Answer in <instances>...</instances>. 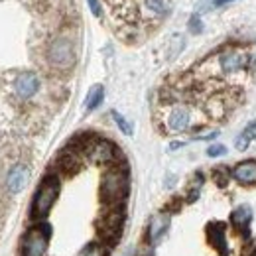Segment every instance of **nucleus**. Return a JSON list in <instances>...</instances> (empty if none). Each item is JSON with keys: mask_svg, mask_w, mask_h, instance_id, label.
Wrapping results in <instances>:
<instances>
[{"mask_svg": "<svg viewBox=\"0 0 256 256\" xmlns=\"http://www.w3.org/2000/svg\"><path fill=\"white\" fill-rule=\"evenodd\" d=\"M130 190V184H128V174L124 168H118V166H112L108 168L104 174H102V180H100V199L102 203L112 209V207H120L124 203Z\"/></svg>", "mask_w": 256, "mask_h": 256, "instance_id": "1", "label": "nucleus"}, {"mask_svg": "<svg viewBox=\"0 0 256 256\" xmlns=\"http://www.w3.org/2000/svg\"><path fill=\"white\" fill-rule=\"evenodd\" d=\"M60 190L62 188H60V178L58 176L50 174V176H46L42 180V184H40V188H38L32 201V217L38 223L44 221L50 215V211L54 209V205H56V201L60 197Z\"/></svg>", "mask_w": 256, "mask_h": 256, "instance_id": "2", "label": "nucleus"}, {"mask_svg": "<svg viewBox=\"0 0 256 256\" xmlns=\"http://www.w3.org/2000/svg\"><path fill=\"white\" fill-rule=\"evenodd\" d=\"M52 226L44 221L32 226L22 238V256H44L50 244Z\"/></svg>", "mask_w": 256, "mask_h": 256, "instance_id": "3", "label": "nucleus"}, {"mask_svg": "<svg viewBox=\"0 0 256 256\" xmlns=\"http://www.w3.org/2000/svg\"><path fill=\"white\" fill-rule=\"evenodd\" d=\"M83 152L98 166H110L118 158V150L114 148V144L104 140V138H89V140H85Z\"/></svg>", "mask_w": 256, "mask_h": 256, "instance_id": "4", "label": "nucleus"}, {"mask_svg": "<svg viewBox=\"0 0 256 256\" xmlns=\"http://www.w3.org/2000/svg\"><path fill=\"white\" fill-rule=\"evenodd\" d=\"M48 62L62 71L71 69L75 65V50H73L71 40H67V38L54 40L48 48Z\"/></svg>", "mask_w": 256, "mask_h": 256, "instance_id": "5", "label": "nucleus"}, {"mask_svg": "<svg viewBox=\"0 0 256 256\" xmlns=\"http://www.w3.org/2000/svg\"><path fill=\"white\" fill-rule=\"evenodd\" d=\"M215 62H217V69H219L221 75H234V73H238V71L248 67L250 56L246 52H242V50L228 48V50L221 52L215 58Z\"/></svg>", "mask_w": 256, "mask_h": 256, "instance_id": "6", "label": "nucleus"}, {"mask_svg": "<svg viewBox=\"0 0 256 256\" xmlns=\"http://www.w3.org/2000/svg\"><path fill=\"white\" fill-rule=\"evenodd\" d=\"M122 224H124V211H122V207L108 209V213L104 217H100V221H98V234H100V238L104 242H108V244L116 242L118 236H120Z\"/></svg>", "mask_w": 256, "mask_h": 256, "instance_id": "7", "label": "nucleus"}, {"mask_svg": "<svg viewBox=\"0 0 256 256\" xmlns=\"http://www.w3.org/2000/svg\"><path fill=\"white\" fill-rule=\"evenodd\" d=\"M192 110L186 104H172V108L166 114V128L170 132H186L192 128Z\"/></svg>", "mask_w": 256, "mask_h": 256, "instance_id": "8", "label": "nucleus"}, {"mask_svg": "<svg viewBox=\"0 0 256 256\" xmlns=\"http://www.w3.org/2000/svg\"><path fill=\"white\" fill-rule=\"evenodd\" d=\"M30 182V170L24 164H16L6 176V190L10 193H20Z\"/></svg>", "mask_w": 256, "mask_h": 256, "instance_id": "9", "label": "nucleus"}, {"mask_svg": "<svg viewBox=\"0 0 256 256\" xmlns=\"http://www.w3.org/2000/svg\"><path fill=\"white\" fill-rule=\"evenodd\" d=\"M38 89H40V77L32 71L18 75V79L14 83V91L20 98H32L38 93Z\"/></svg>", "mask_w": 256, "mask_h": 256, "instance_id": "10", "label": "nucleus"}, {"mask_svg": "<svg viewBox=\"0 0 256 256\" xmlns=\"http://www.w3.org/2000/svg\"><path fill=\"white\" fill-rule=\"evenodd\" d=\"M168 226H170V215H156L152 217V221L146 228V242L150 244H156L162 236L168 232Z\"/></svg>", "mask_w": 256, "mask_h": 256, "instance_id": "11", "label": "nucleus"}, {"mask_svg": "<svg viewBox=\"0 0 256 256\" xmlns=\"http://www.w3.org/2000/svg\"><path fill=\"white\" fill-rule=\"evenodd\" d=\"M207 238H209V244L213 248H217L223 256L228 254V246H226V232H224V224L223 223H211L207 226Z\"/></svg>", "mask_w": 256, "mask_h": 256, "instance_id": "12", "label": "nucleus"}, {"mask_svg": "<svg viewBox=\"0 0 256 256\" xmlns=\"http://www.w3.org/2000/svg\"><path fill=\"white\" fill-rule=\"evenodd\" d=\"M232 178L238 184H246V186H254L256 184V162L246 160L240 162L232 168Z\"/></svg>", "mask_w": 256, "mask_h": 256, "instance_id": "13", "label": "nucleus"}, {"mask_svg": "<svg viewBox=\"0 0 256 256\" xmlns=\"http://www.w3.org/2000/svg\"><path fill=\"white\" fill-rule=\"evenodd\" d=\"M256 140V120H252L250 124H246V128L236 136V140H234V146H236V150H240V152H244L252 142Z\"/></svg>", "mask_w": 256, "mask_h": 256, "instance_id": "14", "label": "nucleus"}, {"mask_svg": "<svg viewBox=\"0 0 256 256\" xmlns=\"http://www.w3.org/2000/svg\"><path fill=\"white\" fill-rule=\"evenodd\" d=\"M250 217H252V211H250V207H246V205H240V207H236V209L232 211V215H230V223L234 224V228L242 230L246 224L250 223Z\"/></svg>", "mask_w": 256, "mask_h": 256, "instance_id": "15", "label": "nucleus"}, {"mask_svg": "<svg viewBox=\"0 0 256 256\" xmlns=\"http://www.w3.org/2000/svg\"><path fill=\"white\" fill-rule=\"evenodd\" d=\"M60 168L64 170L65 174H75L79 168H81V160H79V154L77 152H64L60 156Z\"/></svg>", "mask_w": 256, "mask_h": 256, "instance_id": "16", "label": "nucleus"}, {"mask_svg": "<svg viewBox=\"0 0 256 256\" xmlns=\"http://www.w3.org/2000/svg\"><path fill=\"white\" fill-rule=\"evenodd\" d=\"M102 98H104V87H102V85L91 87L89 95H87V98H85V106H87V110H95L96 106L102 102Z\"/></svg>", "mask_w": 256, "mask_h": 256, "instance_id": "17", "label": "nucleus"}, {"mask_svg": "<svg viewBox=\"0 0 256 256\" xmlns=\"http://www.w3.org/2000/svg\"><path fill=\"white\" fill-rule=\"evenodd\" d=\"M106 254H108V248H106L104 242H89L79 252V256H106Z\"/></svg>", "mask_w": 256, "mask_h": 256, "instance_id": "18", "label": "nucleus"}, {"mask_svg": "<svg viewBox=\"0 0 256 256\" xmlns=\"http://www.w3.org/2000/svg\"><path fill=\"white\" fill-rule=\"evenodd\" d=\"M110 116L114 118V122H116V126L120 128V132H122V134H126V136H130V134H132V124L128 122V120H126V118H124V116H122V114H120V112H116V110H112V112H110Z\"/></svg>", "mask_w": 256, "mask_h": 256, "instance_id": "19", "label": "nucleus"}, {"mask_svg": "<svg viewBox=\"0 0 256 256\" xmlns=\"http://www.w3.org/2000/svg\"><path fill=\"white\" fill-rule=\"evenodd\" d=\"M146 6H148L154 14H166V12H168L166 0H146Z\"/></svg>", "mask_w": 256, "mask_h": 256, "instance_id": "20", "label": "nucleus"}, {"mask_svg": "<svg viewBox=\"0 0 256 256\" xmlns=\"http://www.w3.org/2000/svg\"><path fill=\"white\" fill-rule=\"evenodd\" d=\"M224 154H226V148L223 144H213V146L207 148V156L209 158H219V156H224Z\"/></svg>", "mask_w": 256, "mask_h": 256, "instance_id": "21", "label": "nucleus"}, {"mask_svg": "<svg viewBox=\"0 0 256 256\" xmlns=\"http://www.w3.org/2000/svg\"><path fill=\"white\" fill-rule=\"evenodd\" d=\"M190 30L193 34H199L203 30V26H201V20L197 18V16H192V20H190Z\"/></svg>", "mask_w": 256, "mask_h": 256, "instance_id": "22", "label": "nucleus"}, {"mask_svg": "<svg viewBox=\"0 0 256 256\" xmlns=\"http://www.w3.org/2000/svg\"><path fill=\"white\" fill-rule=\"evenodd\" d=\"M87 2H89L91 12H93L96 18H98V16H100V4H98V0H87Z\"/></svg>", "mask_w": 256, "mask_h": 256, "instance_id": "23", "label": "nucleus"}, {"mask_svg": "<svg viewBox=\"0 0 256 256\" xmlns=\"http://www.w3.org/2000/svg\"><path fill=\"white\" fill-rule=\"evenodd\" d=\"M182 146H184V142H172V144H170V148H172V150H176V148H182Z\"/></svg>", "mask_w": 256, "mask_h": 256, "instance_id": "24", "label": "nucleus"}, {"mask_svg": "<svg viewBox=\"0 0 256 256\" xmlns=\"http://www.w3.org/2000/svg\"><path fill=\"white\" fill-rule=\"evenodd\" d=\"M228 2H232V0H215V6H224Z\"/></svg>", "mask_w": 256, "mask_h": 256, "instance_id": "25", "label": "nucleus"}, {"mask_svg": "<svg viewBox=\"0 0 256 256\" xmlns=\"http://www.w3.org/2000/svg\"><path fill=\"white\" fill-rule=\"evenodd\" d=\"M122 256H132V250H126V252H124Z\"/></svg>", "mask_w": 256, "mask_h": 256, "instance_id": "26", "label": "nucleus"}, {"mask_svg": "<svg viewBox=\"0 0 256 256\" xmlns=\"http://www.w3.org/2000/svg\"><path fill=\"white\" fill-rule=\"evenodd\" d=\"M144 256H152V254H144Z\"/></svg>", "mask_w": 256, "mask_h": 256, "instance_id": "27", "label": "nucleus"}]
</instances>
